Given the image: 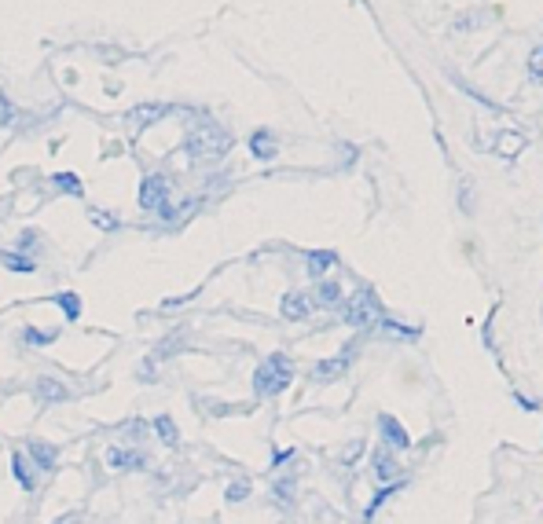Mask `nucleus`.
Returning a JSON list of instances; mask_svg holds the SVG:
<instances>
[{
    "label": "nucleus",
    "mask_w": 543,
    "mask_h": 524,
    "mask_svg": "<svg viewBox=\"0 0 543 524\" xmlns=\"http://www.w3.org/2000/svg\"><path fill=\"white\" fill-rule=\"evenodd\" d=\"M88 220H92V224H99L103 231H115V227H118V220H115L111 213H99V209H92V213H88Z\"/></svg>",
    "instance_id": "27"
},
{
    "label": "nucleus",
    "mask_w": 543,
    "mask_h": 524,
    "mask_svg": "<svg viewBox=\"0 0 543 524\" xmlns=\"http://www.w3.org/2000/svg\"><path fill=\"white\" fill-rule=\"evenodd\" d=\"M382 316L386 312H382V305H378V298L371 294V290H356V294L345 301V312H342V319L349 326H374Z\"/></svg>",
    "instance_id": "3"
},
{
    "label": "nucleus",
    "mask_w": 543,
    "mask_h": 524,
    "mask_svg": "<svg viewBox=\"0 0 543 524\" xmlns=\"http://www.w3.org/2000/svg\"><path fill=\"white\" fill-rule=\"evenodd\" d=\"M250 151H253V158L272 161V158H276V151H280V143H276V136H272L268 129H257V133L250 136Z\"/></svg>",
    "instance_id": "9"
},
{
    "label": "nucleus",
    "mask_w": 543,
    "mask_h": 524,
    "mask_svg": "<svg viewBox=\"0 0 543 524\" xmlns=\"http://www.w3.org/2000/svg\"><path fill=\"white\" fill-rule=\"evenodd\" d=\"M492 151H496L500 158H518V154L525 151V136H521V133H514V129H507V133H500V136H496Z\"/></svg>",
    "instance_id": "10"
},
{
    "label": "nucleus",
    "mask_w": 543,
    "mask_h": 524,
    "mask_svg": "<svg viewBox=\"0 0 543 524\" xmlns=\"http://www.w3.org/2000/svg\"><path fill=\"white\" fill-rule=\"evenodd\" d=\"M228 147H232V136L225 129H216V125H202L188 136V154L198 158V161H216Z\"/></svg>",
    "instance_id": "2"
},
{
    "label": "nucleus",
    "mask_w": 543,
    "mask_h": 524,
    "mask_svg": "<svg viewBox=\"0 0 543 524\" xmlns=\"http://www.w3.org/2000/svg\"><path fill=\"white\" fill-rule=\"evenodd\" d=\"M290 378H294L290 356L272 353V356L257 367V374H253V392H257V396H280V392L290 385Z\"/></svg>",
    "instance_id": "1"
},
{
    "label": "nucleus",
    "mask_w": 543,
    "mask_h": 524,
    "mask_svg": "<svg viewBox=\"0 0 543 524\" xmlns=\"http://www.w3.org/2000/svg\"><path fill=\"white\" fill-rule=\"evenodd\" d=\"M19 243H23V246H37V231H23Z\"/></svg>",
    "instance_id": "30"
},
{
    "label": "nucleus",
    "mask_w": 543,
    "mask_h": 524,
    "mask_svg": "<svg viewBox=\"0 0 543 524\" xmlns=\"http://www.w3.org/2000/svg\"><path fill=\"white\" fill-rule=\"evenodd\" d=\"M316 305H323V308H335V305H342V286L323 279V282L316 286Z\"/></svg>",
    "instance_id": "13"
},
{
    "label": "nucleus",
    "mask_w": 543,
    "mask_h": 524,
    "mask_svg": "<svg viewBox=\"0 0 543 524\" xmlns=\"http://www.w3.org/2000/svg\"><path fill=\"white\" fill-rule=\"evenodd\" d=\"M353 353H356V341L345 348V356H335V360H323V363H316V367H312L316 382H335V378H342V374L349 371V360H353Z\"/></svg>",
    "instance_id": "6"
},
{
    "label": "nucleus",
    "mask_w": 543,
    "mask_h": 524,
    "mask_svg": "<svg viewBox=\"0 0 543 524\" xmlns=\"http://www.w3.org/2000/svg\"><path fill=\"white\" fill-rule=\"evenodd\" d=\"M308 312H312V301L305 294H298V290H290V294L283 298V316L287 319H308Z\"/></svg>",
    "instance_id": "12"
},
{
    "label": "nucleus",
    "mask_w": 543,
    "mask_h": 524,
    "mask_svg": "<svg viewBox=\"0 0 543 524\" xmlns=\"http://www.w3.org/2000/svg\"><path fill=\"white\" fill-rule=\"evenodd\" d=\"M106 462H111V470H143V455L140 451L111 447V451H106Z\"/></svg>",
    "instance_id": "11"
},
{
    "label": "nucleus",
    "mask_w": 543,
    "mask_h": 524,
    "mask_svg": "<svg viewBox=\"0 0 543 524\" xmlns=\"http://www.w3.org/2000/svg\"><path fill=\"white\" fill-rule=\"evenodd\" d=\"M529 78L532 81H543V44H536L529 51Z\"/></svg>",
    "instance_id": "20"
},
{
    "label": "nucleus",
    "mask_w": 543,
    "mask_h": 524,
    "mask_svg": "<svg viewBox=\"0 0 543 524\" xmlns=\"http://www.w3.org/2000/svg\"><path fill=\"white\" fill-rule=\"evenodd\" d=\"M33 392L41 396V403H63V400L70 396V389H67L63 382H56V378H37Z\"/></svg>",
    "instance_id": "8"
},
{
    "label": "nucleus",
    "mask_w": 543,
    "mask_h": 524,
    "mask_svg": "<svg viewBox=\"0 0 543 524\" xmlns=\"http://www.w3.org/2000/svg\"><path fill=\"white\" fill-rule=\"evenodd\" d=\"M30 455H33V462L41 465V470H51V465H56V458H60L56 447H51V444H41V440L30 444Z\"/></svg>",
    "instance_id": "15"
},
{
    "label": "nucleus",
    "mask_w": 543,
    "mask_h": 524,
    "mask_svg": "<svg viewBox=\"0 0 543 524\" xmlns=\"http://www.w3.org/2000/svg\"><path fill=\"white\" fill-rule=\"evenodd\" d=\"M360 451H364V440L345 444V451H342V465H353V458H360Z\"/></svg>",
    "instance_id": "28"
},
{
    "label": "nucleus",
    "mask_w": 543,
    "mask_h": 524,
    "mask_svg": "<svg viewBox=\"0 0 543 524\" xmlns=\"http://www.w3.org/2000/svg\"><path fill=\"white\" fill-rule=\"evenodd\" d=\"M459 206H463V213H474V184L470 180L459 184Z\"/></svg>",
    "instance_id": "25"
},
{
    "label": "nucleus",
    "mask_w": 543,
    "mask_h": 524,
    "mask_svg": "<svg viewBox=\"0 0 543 524\" xmlns=\"http://www.w3.org/2000/svg\"><path fill=\"white\" fill-rule=\"evenodd\" d=\"M51 184H56L60 191H67V195H74V198H81V180L74 177V172H56Z\"/></svg>",
    "instance_id": "18"
},
{
    "label": "nucleus",
    "mask_w": 543,
    "mask_h": 524,
    "mask_svg": "<svg viewBox=\"0 0 543 524\" xmlns=\"http://www.w3.org/2000/svg\"><path fill=\"white\" fill-rule=\"evenodd\" d=\"M481 19H488V12H463L456 19V30H477V26H484Z\"/></svg>",
    "instance_id": "21"
},
{
    "label": "nucleus",
    "mask_w": 543,
    "mask_h": 524,
    "mask_svg": "<svg viewBox=\"0 0 543 524\" xmlns=\"http://www.w3.org/2000/svg\"><path fill=\"white\" fill-rule=\"evenodd\" d=\"M5 264L12 271H37V261H23V253H5Z\"/></svg>",
    "instance_id": "23"
},
{
    "label": "nucleus",
    "mask_w": 543,
    "mask_h": 524,
    "mask_svg": "<svg viewBox=\"0 0 543 524\" xmlns=\"http://www.w3.org/2000/svg\"><path fill=\"white\" fill-rule=\"evenodd\" d=\"M140 206L151 209V213H161L170 206V177H161V172H154V177H147L140 184Z\"/></svg>",
    "instance_id": "4"
},
{
    "label": "nucleus",
    "mask_w": 543,
    "mask_h": 524,
    "mask_svg": "<svg viewBox=\"0 0 543 524\" xmlns=\"http://www.w3.org/2000/svg\"><path fill=\"white\" fill-rule=\"evenodd\" d=\"M378 429H382V440H386V447H390V451H404V447H411L408 429H404L393 415H378Z\"/></svg>",
    "instance_id": "5"
},
{
    "label": "nucleus",
    "mask_w": 543,
    "mask_h": 524,
    "mask_svg": "<svg viewBox=\"0 0 543 524\" xmlns=\"http://www.w3.org/2000/svg\"><path fill=\"white\" fill-rule=\"evenodd\" d=\"M393 492H400V488H397V484H386V488H382V492H378V495H374V502H371V506H367V520H371V517H374V513H378V506H382V502H386V499H390V495H393Z\"/></svg>",
    "instance_id": "24"
},
{
    "label": "nucleus",
    "mask_w": 543,
    "mask_h": 524,
    "mask_svg": "<svg viewBox=\"0 0 543 524\" xmlns=\"http://www.w3.org/2000/svg\"><path fill=\"white\" fill-rule=\"evenodd\" d=\"M154 429H158V437L166 440V444H177V429H173V422H170V418H158V422H154Z\"/></svg>",
    "instance_id": "26"
},
{
    "label": "nucleus",
    "mask_w": 543,
    "mask_h": 524,
    "mask_svg": "<svg viewBox=\"0 0 543 524\" xmlns=\"http://www.w3.org/2000/svg\"><path fill=\"white\" fill-rule=\"evenodd\" d=\"M161 114H166V106H136V110L129 114V122H133L136 129H143L147 122H158Z\"/></svg>",
    "instance_id": "17"
},
{
    "label": "nucleus",
    "mask_w": 543,
    "mask_h": 524,
    "mask_svg": "<svg viewBox=\"0 0 543 524\" xmlns=\"http://www.w3.org/2000/svg\"><path fill=\"white\" fill-rule=\"evenodd\" d=\"M23 341H26V345H48V341H56V330H33V326H26V330H23Z\"/></svg>",
    "instance_id": "22"
},
{
    "label": "nucleus",
    "mask_w": 543,
    "mask_h": 524,
    "mask_svg": "<svg viewBox=\"0 0 543 524\" xmlns=\"http://www.w3.org/2000/svg\"><path fill=\"white\" fill-rule=\"evenodd\" d=\"M397 473H400V462H397V455L382 444V447L374 451V477H378V481H393Z\"/></svg>",
    "instance_id": "7"
},
{
    "label": "nucleus",
    "mask_w": 543,
    "mask_h": 524,
    "mask_svg": "<svg viewBox=\"0 0 543 524\" xmlns=\"http://www.w3.org/2000/svg\"><path fill=\"white\" fill-rule=\"evenodd\" d=\"M246 492H250V488H246V481L232 484V488H228V502H239V499H246Z\"/></svg>",
    "instance_id": "29"
},
{
    "label": "nucleus",
    "mask_w": 543,
    "mask_h": 524,
    "mask_svg": "<svg viewBox=\"0 0 543 524\" xmlns=\"http://www.w3.org/2000/svg\"><path fill=\"white\" fill-rule=\"evenodd\" d=\"M338 264V257L331 253V250H316V253H308V275H323V271H331Z\"/></svg>",
    "instance_id": "14"
},
{
    "label": "nucleus",
    "mask_w": 543,
    "mask_h": 524,
    "mask_svg": "<svg viewBox=\"0 0 543 524\" xmlns=\"http://www.w3.org/2000/svg\"><path fill=\"white\" fill-rule=\"evenodd\" d=\"M12 470H15V477H19V484H23L26 492H33V488H37V473H30L26 455H15V458H12Z\"/></svg>",
    "instance_id": "16"
},
{
    "label": "nucleus",
    "mask_w": 543,
    "mask_h": 524,
    "mask_svg": "<svg viewBox=\"0 0 543 524\" xmlns=\"http://www.w3.org/2000/svg\"><path fill=\"white\" fill-rule=\"evenodd\" d=\"M56 305L67 312V319H81V301H78V294H60Z\"/></svg>",
    "instance_id": "19"
}]
</instances>
